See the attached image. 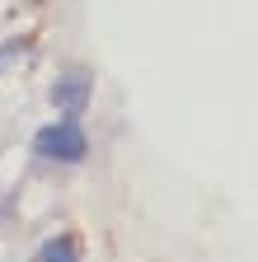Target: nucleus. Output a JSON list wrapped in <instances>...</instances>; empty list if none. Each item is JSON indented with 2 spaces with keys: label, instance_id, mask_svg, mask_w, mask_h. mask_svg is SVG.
<instances>
[{
  "label": "nucleus",
  "instance_id": "nucleus-1",
  "mask_svg": "<svg viewBox=\"0 0 258 262\" xmlns=\"http://www.w3.org/2000/svg\"><path fill=\"white\" fill-rule=\"evenodd\" d=\"M33 155L47 164H80L89 155V136L75 117H56V122L33 131Z\"/></svg>",
  "mask_w": 258,
  "mask_h": 262
},
{
  "label": "nucleus",
  "instance_id": "nucleus-2",
  "mask_svg": "<svg viewBox=\"0 0 258 262\" xmlns=\"http://www.w3.org/2000/svg\"><path fill=\"white\" fill-rule=\"evenodd\" d=\"M85 98H89V80H85L80 71L61 75V80L52 84V103L61 108V117H75V113L85 108Z\"/></svg>",
  "mask_w": 258,
  "mask_h": 262
},
{
  "label": "nucleus",
  "instance_id": "nucleus-3",
  "mask_svg": "<svg viewBox=\"0 0 258 262\" xmlns=\"http://www.w3.org/2000/svg\"><path fill=\"white\" fill-rule=\"evenodd\" d=\"M28 262H80V244L71 234H52L38 244V253L28 257Z\"/></svg>",
  "mask_w": 258,
  "mask_h": 262
},
{
  "label": "nucleus",
  "instance_id": "nucleus-4",
  "mask_svg": "<svg viewBox=\"0 0 258 262\" xmlns=\"http://www.w3.org/2000/svg\"><path fill=\"white\" fill-rule=\"evenodd\" d=\"M14 52H24V47H19V42H5V47H0V66H5V61H10Z\"/></svg>",
  "mask_w": 258,
  "mask_h": 262
}]
</instances>
